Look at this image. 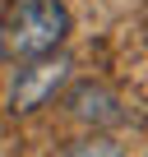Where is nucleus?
<instances>
[{"instance_id": "nucleus-1", "label": "nucleus", "mask_w": 148, "mask_h": 157, "mask_svg": "<svg viewBox=\"0 0 148 157\" xmlns=\"http://www.w3.org/2000/svg\"><path fill=\"white\" fill-rule=\"evenodd\" d=\"M65 37H69L65 0H14L0 19V56L14 65L60 51Z\"/></svg>"}, {"instance_id": "nucleus-2", "label": "nucleus", "mask_w": 148, "mask_h": 157, "mask_svg": "<svg viewBox=\"0 0 148 157\" xmlns=\"http://www.w3.org/2000/svg\"><path fill=\"white\" fill-rule=\"evenodd\" d=\"M69 69H74V60L65 56V51H51V56H37V60H23L19 65V74H14V83H10V111L14 116H33V111H42L65 83H69Z\"/></svg>"}, {"instance_id": "nucleus-3", "label": "nucleus", "mask_w": 148, "mask_h": 157, "mask_svg": "<svg viewBox=\"0 0 148 157\" xmlns=\"http://www.w3.org/2000/svg\"><path fill=\"white\" fill-rule=\"evenodd\" d=\"M69 111L79 116L84 125H93V129H107V125H120L125 120L120 97L111 88H102V83H79V88L69 93Z\"/></svg>"}, {"instance_id": "nucleus-4", "label": "nucleus", "mask_w": 148, "mask_h": 157, "mask_svg": "<svg viewBox=\"0 0 148 157\" xmlns=\"http://www.w3.org/2000/svg\"><path fill=\"white\" fill-rule=\"evenodd\" d=\"M60 157H130V152H125V143H116L111 134H88V139H79L74 148H65Z\"/></svg>"}]
</instances>
